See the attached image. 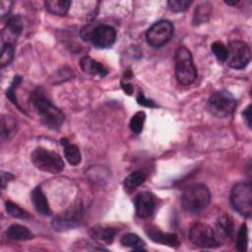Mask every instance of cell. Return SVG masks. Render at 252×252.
Masks as SVG:
<instances>
[{
    "mask_svg": "<svg viewBox=\"0 0 252 252\" xmlns=\"http://www.w3.org/2000/svg\"><path fill=\"white\" fill-rule=\"evenodd\" d=\"M31 102L41 122L49 129L57 130L64 122L63 112L46 97L44 93L36 89L31 94Z\"/></svg>",
    "mask_w": 252,
    "mask_h": 252,
    "instance_id": "1",
    "label": "cell"
},
{
    "mask_svg": "<svg viewBox=\"0 0 252 252\" xmlns=\"http://www.w3.org/2000/svg\"><path fill=\"white\" fill-rule=\"evenodd\" d=\"M210 201V190L204 184L191 185L181 195V205L185 211L190 213H199L209 205Z\"/></svg>",
    "mask_w": 252,
    "mask_h": 252,
    "instance_id": "2",
    "label": "cell"
},
{
    "mask_svg": "<svg viewBox=\"0 0 252 252\" xmlns=\"http://www.w3.org/2000/svg\"><path fill=\"white\" fill-rule=\"evenodd\" d=\"M174 61L177 81L184 86L191 85L197 78V70L190 50L185 46L178 47L175 52Z\"/></svg>",
    "mask_w": 252,
    "mask_h": 252,
    "instance_id": "3",
    "label": "cell"
},
{
    "mask_svg": "<svg viewBox=\"0 0 252 252\" xmlns=\"http://www.w3.org/2000/svg\"><path fill=\"white\" fill-rule=\"evenodd\" d=\"M33 165L44 172L51 174L60 173L64 169V161L62 158L55 152L44 148H36L31 155Z\"/></svg>",
    "mask_w": 252,
    "mask_h": 252,
    "instance_id": "4",
    "label": "cell"
},
{
    "mask_svg": "<svg viewBox=\"0 0 252 252\" xmlns=\"http://www.w3.org/2000/svg\"><path fill=\"white\" fill-rule=\"evenodd\" d=\"M236 107V99L225 90L217 91L210 96L207 108L215 116L223 118L230 116Z\"/></svg>",
    "mask_w": 252,
    "mask_h": 252,
    "instance_id": "5",
    "label": "cell"
},
{
    "mask_svg": "<svg viewBox=\"0 0 252 252\" xmlns=\"http://www.w3.org/2000/svg\"><path fill=\"white\" fill-rule=\"evenodd\" d=\"M230 203L233 209L245 218L252 216V187L250 182L235 184L230 192Z\"/></svg>",
    "mask_w": 252,
    "mask_h": 252,
    "instance_id": "6",
    "label": "cell"
},
{
    "mask_svg": "<svg viewBox=\"0 0 252 252\" xmlns=\"http://www.w3.org/2000/svg\"><path fill=\"white\" fill-rule=\"evenodd\" d=\"M84 217V209L81 202L74 203L70 208L54 217L52 226L57 231L72 229L81 224Z\"/></svg>",
    "mask_w": 252,
    "mask_h": 252,
    "instance_id": "7",
    "label": "cell"
},
{
    "mask_svg": "<svg viewBox=\"0 0 252 252\" xmlns=\"http://www.w3.org/2000/svg\"><path fill=\"white\" fill-rule=\"evenodd\" d=\"M189 239L201 248H215L220 244L215 230L210 225L201 222L194 223L190 227Z\"/></svg>",
    "mask_w": 252,
    "mask_h": 252,
    "instance_id": "8",
    "label": "cell"
},
{
    "mask_svg": "<svg viewBox=\"0 0 252 252\" xmlns=\"http://www.w3.org/2000/svg\"><path fill=\"white\" fill-rule=\"evenodd\" d=\"M251 51L249 45L241 40H232L227 45L226 62L233 69H243L250 62Z\"/></svg>",
    "mask_w": 252,
    "mask_h": 252,
    "instance_id": "9",
    "label": "cell"
},
{
    "mask_svg": "<svg viewBox=\"0 0 252 252\" xmlns=\"http://www.w3.org/2000/svg\"><path fill=\"white\" fill-rule=\"evenodd\" d=\"M174 28L169 21L160 20L153 24L147 31L146 37L148 42L155 47L166 44L173 35Z\"/></svg>",
    "mask_w": 252,
    "mask_h": 252,
    "instance_id": "10",
    "label": "cell"
},
{
    "mask_svg": "<svg viewBox=\"0 0 252 252\" xmlns=\"http://www.w3.org/2000/svg\"><path fill=\"white\" fill-rule=\"evenodd\" d=\"M116 39V31L108 25H94L90 41L97 48L110 47Z\"/></svg>",
    "mask_w": 252,
    "mask_h": 252,
    "instance_id": "11",
    "label": "cell"
},
{
    "mask_svg": "<svg viewBox=\"0 0 252 252\" xmlns=\"http://www.w3.org/2000/svg\"><path fill=\"white\" fill-rule=\"evenodd\" d=\"M135 208L137 216L141 219H146L152 216L156 208L154 195L147 191L138 194L135 201Z\"/></svg>",
    "mask_w": 252,
    "mask_h": 252,
    "instance_id": "12",
    "label": "cell"
},
{
    "mask_svg": "<svg viewBox=\"0 0 252 252\" xmlns=\"http://www.w3.org/2000/svg\"><path fill=\"white\" fill-rule=\"evenodd\" d=\"M146 232H147V235L149 236V238L156 243L167 245V246L173 247V248H177L180 244L178 236L175 233L164 232V231H161L160 229H158V227H154V226L147 228Z\"/></svg>",
    "mask_w": 252,
    "mask_h": 252,
    "instance_id": "13",
    "label": "cell"
},
{
    "mask_svg": "<svg viewBox=\"0 0 252 252\" xmlns=\"http://www.w3.org/2000/svg\"><path fill=\"white\" fill-rule=\"evenodd\" d=\"M215 233L220 242L231 241L234 236V225L231 218L226 215L220 217L216 223Z\"/></svg>",
    "mask_w": 252,
    "mask_h": 252,
    "instance_id": "14",
    "label": "cell"
},
{
    "mask_svg": "<svg viewBox=\"0 0 252 252\" xmlns=\"http://www.w3.org/2000/svg\"><path fill=\"white\" fill-rule=\"evenodd\" d=\"M31 199L33 204L34 209L37 211L42 216H50L51 215V210L48 204V201L41 190V187L37 186L35 187L32 193H31Z\"/></svg>",
    "mask_w": 252,
    "mask_h": 252,
    "instance_id": "15",
    "label": "cell"
},
{
    "mask_svg": "<svg viewBox=\"0 0 252 252\" xmlns=\"http://www.w3.org/2000/svg\"><path fill=\"white\" fill-rule=\"evenodd\" d=\"M81 68L82 70L90 74L92 76H99V77H104L107 74V69L98 61L91 58L90 56H84L81 59Z\"/></svg>",
    "mask_w": 252,
    "mask_h": 252,
    "instance_id": "16",
    "label": "cell"
},
{
    "mask_svg": "<svg viewBox=\"0 0 252 252\" xmlns=\"http://www.w3.org/2000/svg\"><path fill=\"white\" fill-rule=\"evenodd\" d=\"M116 229L112 227H102V226H94L92 227L89 231L90 236L99 242H103L106 244H110L116 234Z\"/></svg>",
    "mask_w": 252,
    "mask_h": 252,
    "instance_id": "17",
    "label": "cell"
},
{
    "mask_svg": "<svg viewBox=\"0 0 252 252\" xmlns=\"http://www.w3.org/2000/svg\"><path fill=\"white\" fill-rule=\"evenodd\" d=\"M6 236L13 240H30L33 238V233L26 226L15 223L6 229Z\"/></svg>",
    "mask_w": 252,
    "mask_h": 252,
    "instance_id": "18",
    "label": "cell"
},
{
    "mask_svg": "<svg viewBox=\"0 0 252 252\" xmlns=\"http://www.w3.org/2000/svg\"><path fill=\"white\" fill-rule=\"evenodd\" d=\"M61 145L64 148V156L72 165H78L81 162V153L79 148L68 142L67 139H61Z\"/></svg>",
    "mask_w": 252,
    "mask_h": 252,
    "instance_id": "19",
    "label": "cell"
},
{
    "mask_svg": "<svg viewBox=\"0 0 252 252\" xmlns=\"http://www.w3.org/2000/svg\"><path fill=\"white\" fill-rule=\"evenodd\" d=\"M146 180V174L141 170H135L131 172L126 178L124 179L123 186L126 192L130 193L134 191L137 187L142 185Z\"/></svg>",
    "mask_w": 252,
    "mask_h": 252,
    "instance_id": "20",
    "label": "cell"
},
{
    "mask_svg": "<svg viewBox=\"0 0 252 252\" xmlns=\"http://www.w3.org/2000/svg\"><path fill=\"white\" fill-rule=\"evenodd\" d=\"M45 8L48 12L54 15L58 16H64L67 14L70 6H71V1L67 0H48L45 1Z\"/></svg>",
    "mask_w": 252,
    "mask_h": 252,
    "instance_id": "21",
    "label": "cell"
},
{
    "mask_svg": "<svg viewBox=\"0 0 252 252\" xmlns=\"http://www.w3.org/2000/svg\"><path fill=\"white\" fill-rule=\"evenodd\" d=\"M120 243L124 247H130L134 250H145V242L135 233H126L121 239Z\"/></svg>",
    "mask_w": 252,
    "mask_h": 252,
    "instance_id": "22",
    "label": "cell"
},
{
    "mask_svg": "<svg viewBox=\"0 0 252 252\" xmlns=\"http://www.w3.org/2000/svg\"><path fill=\"white\" fill-rule=\"evenodd\" d=\"M17 126L16 121L13 117L3 116L1 119V139L4 142L8 140L9 137L14 133L15 128Z\"/></svg>",
    "mask_w": 252,
    "mask_h": 252,
    "instance_id": "23",
    "label": "cell"
},
{
    "mask_svg": "<svg viewBox=\"0 0 252 252\" xmlns=\"http://www.w3.org/2000/svg\"><path fill=\"white\" fill-rule=\"evenodd\" d=\"M5 31L13 35H19L23 31V21L19 15L11 16L5 26Z\"/></svg>",
    "mask_w": 252,
    "mask_h": 252,
    "instance_id": "24",
    "label": "cell"
},
{
    "mask_svg": "<svg viewBox=\"0 0 252 252\" xmlns=\"http://www.w3.org/2000/svg\"><path fill=\"white\" fill-rule=\"evenodd\" d=\"M211 13V6L208 3L199 5L194 13L193 18V24L194 25H200L202 23H205L208 21Z\"/></svg>",
    "mask_w": 252,
    "mask_h": 252,
    "instance_id": "25",
    "label": "cell"
},
{
    "mask_svg": "<svg viewBox=\"0 0 252 252\" xmlns=\"http://www.w3.org/2000/svg\"><path fill=\"white\" fill-rule=\"evenodd\" d=\"M145 120H146V113L144 111L136 112L130 120L129 125H130L131 131L136 135L140 134L143 131Z\"/></svg>",
    "mask_w": 252,
    "mask_h": 252,
    "instance_id": "26",
    "label": "cell"
},
{
    "mask_svg": "<svg viewBox=\"0 0 252 252\" xmlns=\"http://www.w3.org/2000/svg\"><path fill=\"white\" fill-rule=\"evenodd\" d=\"M248 244V230L246 223H242L237 235H236V248L240 252H244L247 249Z\"/></svg>",
    "mask_w": 252,
    "mask_h": 252,
    "instance_id": "27",
    "label": "cell"
},
{
    "mask_svg": "<svg viewBox=\"0 0 252 252\" xmlns=\"http://www.w3.org/2000/svg\"><path fill=\"white\" fill-rule=\"evenodd\" d=\"M14 58V47L11 42H5L2 47V53H1V59H0V65L1 68H4L8 66Z\"/></svg>",
    "mask_w": 252,
    "mask_h": 252,
    "instance_id": "28",
    "label": "cell"
},
{
    "mask_svg": "<svg viewBox=\"0 0 252 252\" xmlns=\"http://www.w3.org/2000/svg\"><path fill=\"white\" fill-rule=\"evenodd\" d=\"M5 208L7 213L14 217V218H18V219H29L30 215L21 207H19L18 205H16L15 203L11 202V201H7L5 203Z\"/></svg>",
    "mask_w": 252,
    "mask_h": 252,
    "instance_id": "29",
    "label": "cell"
},
{
    "mask_svg": "<svg viewBox=\"0 0 252 252\" xmlns=\"http://www.w3.org/2000/svg\"><path fill=\"white\" fill-rule=\"evenodd\" d=\"M211 49L213 51V53L215 54L216 58L220 61V62H224L226 61V57H227V47L221 42V41H215L212 43L211 45Z\"/></svg>",
    "mask_w": 252,
    "mask_h": 252,
    "instance_id": "30",
    "label": "cell"
},
{
    "mask_svg": "<svg viewBox=\"0 0 252 252\" xmlns=\"http://www.w3.org/2000/svg\"><path fill=\"white\" fill-rule=\"evenodd\" d=\"M21 82H22V78H21L20 76H15L13 82L11 83L10 87L8 88V90H7V92H6V95H7V97H8L17 107L20 108L21 111H24V109H23V108L21 107V105L19 104V101L17 100L16 94H15V89L19 86V84H20ZM24 112H25V111H24Z\"/></svg>",
    "mask_w": 252,
    "mask_h": 252,
    "instance_id": "31",
    "label": "cell"
},
{
    "mask_svg": "<svg viewBox=\"0 0 252 252\" xmlns=\"http://www.w3.org/2000/svg\"><path fill=\"white\" fill-rule=\"evenodd\" d=\"M191 4L189 0H170L168 2V6L174 12H182L185 11Z\"/></svg>",
    "mask_w": 252,
    "mask_h": 252,
    "instance_id": "32",
    "label": "cell"
},
{
    "mask_svg": "<svg viewBox=\"0 0 252 252\" xmlns=\"http://www.w3.org/2000/svg\"><path fill=\"white\" fill-rule=\"evenodd\" d=\"M137 101L140 105H143V106H146V107H157V104L152 99L147 98L142 93L138 94Z\"/></svg>",
    "mask_w": 252,
    "mask_h": 252,
    "instance_id": "33",
    "label": "cell"
},
{
    "mask_svg": "<svg viewBox=\"0 0 252 252\" xmlns=\"http://www.w3.org/2000/svg\"><path fill=\"white\" fill-rule=\"evenodd\" d=\"M242 115L244 117V120L246 121L247 126L251 128V105L250 104L244 109V111L242 112Z\"/></svg>",
    "mask_w": 252,
    "mask_h": 252,
    "instance_id": "34",
    "label": "cell"
},
{
    "mask_svg": "<svg viewBox=\"0 0 252 252\" xmlns=\"http://www.w3.org/2000/svg\"><path fill=\"white\" fill-rule=\"evenodd\" d=\"M11 4H12V2H10V1H1L0 2V11H1L2 17H4L9 12Z\"/></svg>",
    "mask_w": 252,
    "mask_h": 252,
    "instance_id": "35",
    "label": "cell"
},
{
    "mask_svg": "<svg viewBox=\"0 0 252 252\" xmlns=\"http://www.w3.org/2000/svg\"><path fill=\"white\" fill-rule=\"evenodd\" d=\"M10 178H13V175L8 173V172H3L2 173V187L4 188L5 187V184L6 182H9Z\"/></svg>",
    "mask_w": 252,
    "mask_h": 252,
    "instance_id": "36",
    "label": "cell"
},
{
    "mask_svg": "<svg viewBox=\"0 0 252 252\" xmlns=\"http://www.w3.org/2000/svg\"><path fill=\"white\" fill-rule=\"evenodd\" d=\"M122 88H123V90H124V92L127 94H133V86L131 85V84H129V83H126V84H123L122 85Z\"/></svg>",
    "mask_w": 252,
    "mask_h": 252,
    "instance_id": "37",
    "label": "cell"
},
{
    "mask_svg": "<svg viewBox=\"0 0 252 252\" xmlns=\"http://www.w3.org/2000/svg\"><path fill=\"white\" fill-rule=\"evenodd\" d=\"M227 5H236L239 3L238 0H234V1H224Z\"/></svg>",
    "mask_w": 252,
    "mask_h": 252,
    "instance_id": "38",
    "label": "cell"
}]
</instances>
